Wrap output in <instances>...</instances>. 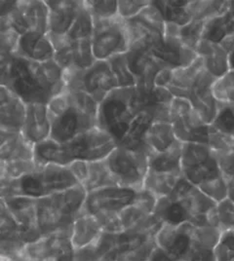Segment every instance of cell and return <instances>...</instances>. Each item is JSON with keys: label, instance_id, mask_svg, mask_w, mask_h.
Segmentation results:
<instances>
[{"label": "cell", "instance_id": "30bf717a", "mask_svg": "<svg viewBox=\"0 0 234 261\" xmlns=\"http://www.w3.org/2000/svg\"><path fill=\"white\" fill-rule=\"evenodd\" d=\"M66 90L88 94L99 103L118 87L109 61H96L85 69L65 70Z\"/></svg>", "mask_w": 234, "mask_h": 261}, {"label": "cell", "instance_id": "7a4b0ae2", "mask_svg": "<svg viewBox=\"0 0 234 261\" xmlns=\"http://www.w3.org/2000/svg\"><path fill=\"white\" fill-rule=\"evenodd\" d=\"M52 140L65 143L98 127L99 102L86 93L65 90L48 105Z\"/></svg>", "mask_w": 234, "mask_h": 261}, {"label": "cell", "instance_id": "ffe728a7", "mask_svg": "<svg viewBox=\"0 0 234 261\" xmlns=\"http://www.w3.org/2000/svg\"><path fill=\"white\" fill-rule=\"evenodd\" d=\"M55 61L64 70L88 68L96 62L91 40L64 44L57 49Z\"/></svg>", "mask_w": 234, "mask_h": 261}, {"label": "cell", "instance_id": "603a6c76", "mask_svg": "<svg viewBox=\"0 0 234 261\" xmlns=\"http://www.w3.org/2000/svg\"><path fill=\"white\" fill-rule=\"evenodd\" d=\"M34 144L22 134L0 130V161L34 160Z\"/></svg>", "mask_w": 234, "mask_h": 261}, {"label": "cell", "instance_id": "f546056e", "mask_svg": "<svg viewBox=\"0 0 234 261\" xmlns=\"http://www.w3.org/2000/svg\"><path fill=\"white\" fill-rule=\"evenodd\" d=\"M102 233L99 221L94 216L81 213L72 227L71 242L74 250H79L93 244Z\"/></svg>", "mask_w": 234, "mask_h": 261}, {"label": "cell", "instance_id": "7bdbcfd3", "mask_svg": "<svg viewBox=\"0 0 234 261\" xmlns=\"http://www.w3.org/2000/svg\"><path fill=\"white\" fill-rule=\"evenodd\" d=\"M112 73L116 78L118 87H135L137 84L136 78L128 65L126 54L117 55L109 60Z\"/></svg>", "mask_w": 234, "mask_h": 261}, {"label": "cell", "instance_id": "2e32d148", "mask_svg": "<svg viewBox=\"0 0 234 261\" xmlns=\"http://www.w3.org/2000/svg\"><path fill=\"white\" fill-rule=\"evenodd\" d=\"M194 225L185 222L178 225L163 223L155 236L156 245L163 249L173 261H188L192 249Z\"/></svg>", "mask_w": 234, "mask_h": 261}, {"label": "cell", "instance_id": "8d00e7d4", "mask_svg": "<svg viewBox=\"0 0 234 261\" xmlns=\"http://www.w3.org/2000/svg\"><path fill=\"white\" fill-rule=\"evenodd\" d=\"M231 8V1H189L188 9L192 20L208 21L222 16Z\"/></svg>", "mask_w": 234, "mask_h": 261}, {"label": "cell", "instance_id": "60d3db41", "mask_svg": "<svg viewBox=\"0 0 234 261\" xmlns=\"http://www.w3.org/2000/svg\"><path fill=\"white\" fill-rule=\"evenodd\" d=\"M34 160L37 167L48 164L61 165V143L48 139L44 142L34 144Z\"/></svg>", "mask_w": 234, "mask_h": 261}, {"label": "cell", "instance_id": "b9f144b4", "mask_svg": "<svg viewBox=\"0 0 234 261\" xmlns=\"http://www.w3.org/2000/svg\"><path fill=\"white\" fill-rule=\"evenodd\" d=\"M37 169L34 160L0 161V180L18 179L27 174H32Z\"/></svg>", "mask_w": 234, "mask_h": 261}, {"label": "cell", "instance_id": "9a60e30c", "mask_svg": "<svg viewBox=\"0 0 234 261\" xmlns=\"http://www.w3.org/2000/svg\"><path fill=\"white\" fill-rule=\"evenodd\" d=\"M75 250L71 237L51 234L29 243L25 247V260H74Z\"/></svg>", "mask_w": 234, "mask_h": 261}, {"label": "cell", "instance_id": "4fadbf2b", "mask_svg": "<svg viewBox=\"0 0 234 261\" xmlns=\"http://www.w3.org/2000/svg\"><path fill=\"white\" fill-rule=\"evenodd\" d=\"M179 29L180 27L176 23L165 22L162 41L155 45L150 51L161 69H176L189 66L198 57L195 51L180 41Z\"/></svg>", "mask_w": 234, "mask_h": 261}, {"label": "cell", "instance_id": "9c48e42d", "mask_svg": "<svg viewBox=\"0 0 234 261\" xmlns=\"http://www.w3.org/2000/svg\"><path fill=\"white\" fill-rule=\"evenodd\" d=\"M149 157L144 151L117 145L105 161L117 185L139 191L144 188Z\"/></svg>", "mask_w": 234, "mask_h": 261}, {"label": "cell", "instance_id": "91938a15", "mask_svg": "<svg viewBox=\"0 0 234 261\" xmlns=\"http://www.w3.org/2000/svg\"><path fill=\"white\" fill-rule=\"evenodd\" d=\"M228 198H229V199H231V200L234 202V184H229Z\"/></svg>", "mask_w": 234, "mask_h": 261}, {"label": "cell", "instance_id": "d6a6232c", "mask_svg": "<svg viewBox=\"0 0 234 261\" xmlns=\"http://www.w3.org/2000/svg\"><path fill=\"white\" fill-rule=\"evenodd\" d=\"M190 100L194 111L207 125L212 124L222 108L213 95L212 88L193 92L190 96Z\"/></svg>", "mask_w": 234, "mask_h": 261}, {"label": "cell", "instance_id": "4dcf8cb0", "mask_svg": "<svg viewBox=\"0 0 234 261\" xmlns=\"http://www.w3.org/2000/svg\"><path fill=\"white\" fill-rule=\"evenodd\" d=\"M173 125L168 122L154 121L146 133V143L152 153H162L179 143Z\"/></svg>", "mask_w": 234, "mask_h": 261}, {"label": "cell", "instance_id": "484cf974", "mask_svg": "<svg viewBox=\"0 0 234 261\" xmlns=\"http://www.w3.org/2000/svg\"><path fill=\"white\" fill-rule=\"evenodd\" d=\"M196 52L203 60L206 71L217 79L231 69L229 54L219 43L203 39Z\"/></svg>", "mask_w": 234, "mask_h": 261}, {"label": "cell", "instance_id": "d4e9b609", "mask_svg": "<svg viewBox=\"0 0 234 261\" xmlns=\"http://www.w3.org/2000/svg\"><path fill=\"white\" fill-rule=\"evenodd\" d=\"M203 60L198 56L197 59L189 66L179 67L172 70V79L167 88L174 97L190 99V95L196 87L199 74L204 70Z\"/></svg>", "mask_w": 234, "mask_h": 261}, {"label": "cell", "instance_id": "d590c367", "mask_svg": "<svg viewBox=\"0 0 234 261\" xmlns=\"http://www.w3.org/2000/svg\"><path fill=\"white\" fill-rule=\"evenodd\" d=\"M183 142L162 153H153L149 157L148 170L163 173L181 174L180 158H181Z\"/></svg>", "mask_w": 234, "mask_h": 261}, {"label": "cell", "instance_id": "ac0fdd59", "mask_svg": "<svg viewBox=\"0 0 234 261\" xmlns=\"http://www.w3.org/2000/svg\"><path fill=\"white\" fill-rule=\"evenodd\" d=\"M1 199L22 227L23 237L28 244L42 237L38 227L36 199L27 196H13Z\"/></svg>", "mask_w": 234, "mask_h": 261}, {"label": "cell", "instance_id": "680465c9", "mask_svg": "<svg viewBox=\"0 0 234 261\" xmlns=\"http://www.w3.org/2000/svg\"><path fill=\"white\" fill-rule=\"evenodd\" d=\"M219 44L228 54H231L234 51V34H230V35L224 37Z\"/></svg>", "mask_w": 234, "mask_h": 261}, {"label": "cell", "instance_id": "83f0119b", "mask_svg": "<svg viewBox=\"0 0 234 261\" xmlns=\"http://www.w3.org/2000/svg\"><path fill=\"white\" fill-rule=\"evenodd\" d=\"M125 23L130 42L129 51L150 52L151 49L163 39L162 33L147 27L136 17L133 19L125 20Z\"/></svg>", "mask_w": 234, "mask_h": 261}, {"label": "cell", "instance_id": "836d02e7", "mask_svg": "<svg viewBox=\"0 0 234 261\" xmlns=\"http://www.w3.org/2000/svg\"><path fill=\"white\" fill-rule=\"evenodd\" d=\"M183 174L147 171L144 182V189L149 191L157 199L168 196L176 188Z\"/></svg>", "mask_w": 234, "mask_h": 261}, {"label": "cell", "instance_id": "f6af8a7d", "mask_svg": "<svg viewBox=\"0 0 234 261\" xmlns=\"http://www.w3.org/2000/svg\"><path fill=\"white\" fill-rule=\"evenodd\" d=\"M85 4L93 22L109 20L118 16V1L86 0Z\"/></svg>", "mask_w": 234, "mask_h": 261}, {"label": "cell", "instance_id": "7dc6e473", "mask_svg": "<svg viewBox=\"0 0 234 261\" xmlns=\"http://www.w3.org/2000/svg\"><path fill=\"white\" fill-rule=\"evenodd\" d=\"M21 34L11 27L0 23V57L16 55Z\"/></svg>", "mask_w": 234, "mask_h": 261}, {"label": "cell", "instance_id": "94428289", "mask_svg": "<svg viewBox=\"0 0 234 261\" xmlns=\"http://www.w3.org/2000/svg\"><path fill=\"white\" fill-rule=\"evenodd\" d=\"M229 61H230V66L231 68H234V51L229 55Z\"/></svg>", "mask_w": 234, "mask_h": 261}, {"label": "cell", "instance_id": "6f0895ef", "mask_svg": "<svg viewBox=\"0 0 234 261\" xmlns=\"http://www.w3.org/2000/svg\"><path fill=\"white\" fill-rule=\"evenodd\" d=\"M152 260H168L172 261L170 255L163 249L156 246L155 249L152 251L149 261Z\"/></svg>", "mask_w": 234, "mask_h": 261}, {"label": "cell", "instance_id": "cb8c5ba5", "mask_svg": "<svg viewBox=\"0 0 234 261\" xmlns=\"http://www.w3.org/2000/svg\"><path fill=\"white\" fill-rule=\"evenodd\" d=\"M130 70L134 74L136 86L152 88L154 78L161 69L150 52L128 51L126 53Z\"/></svg>", "mask_w": 234, "mask_h": 261}, {"label": "cell", "instance_id": "e0dca14e", "mask_svg": "<svg viewBox=\"0 0 234 261\" xmlns=\"http://www.w3.org/2000/svg\"><path fill=\"white\" fill-rule=\"evenodd\" d=\"M49 7V33L52 43L62 40L71 29L77 18L84 1L81 0H55L45 1Z\"/></svg>", "mask_w": 234, "mask_h": 261}, {"label": "cell", "instance_id": "74e56055", "mask_svg": "<svg viewBox=\"0 0 234 261\" xmlns=\"http://www.w3.org/2000/svg\"><path fill=\"white\" fill-rule=\"evenodd\" d=\"M153 3L161 11L166 22L184 27L193 21L188 9L189 1H153Z\"/></svg>", "mask_w": 234, "mask_h": 261}, {"label": "cell", "instance_id": "4316f807", "mask_svg": "<svg viewBox=\"0 0 234 261\" xmlns=\"http://www.w3.org/2000/svg\"><path fill=\"white\" fill-rule=\"evenodd\" d=\"M172 125L179 142L208 144L209 125L202 121L194 109L186 116L175 120Z\"/></svg>", "mask_w": 234, "mask_h": 261}, {"label": "cell", "instance_id": "8992f818", "mask_svg": "<svg viewBox=\"0 0 234 261\" xmlns=\"http://www.w3.org/2000/svg\"><path fill=\"white\" fill-rule=\"evenodd\" d=\"M135 87L116 88L99 103L98 127L121 142L134 120Z\"/></svg>", "mask_w": 234, "mask_h": 261}, {"label": "cell", "instance_id": "db71d44e", "mask_svg": "<svg viewBox=\"0 0 234 261\" xmlns=\"http://www.w3.org/2000/svg\"><path fill=\"white\" fill-rule=\"evenodd\" d=\"M169 110L171 123H173L175 120L184 117L190 113L193 110V107L189 98L174 97L169 106Z\"/></svg>", "mask_w": 234, "mask_h": 261}, {"label": "cell", "instance_id": "11a10c76", "mask_svg": "<svg viewBox=\"0 0 234 261\" xmlns=\"http://www.w3.org/2000/svg\"><path fill=\"white\" fill-rule=\"evenodd\" d=\"M71 173L75 176L78 182L83 185V182L87 179L88 173H89V162L82 161V160H75L67 166Z\"/></svg>", "mask_w": 234, "mask_h": 261}, {"label": "cell", "instance_id": "f1b7e54d", "mask_svg": "<svg viewBox=\"0 0 234 261\" xmlns=\"http://www.w3.org/2000/svg\"><path fill=\"white\" fill-rule=\"evenodd\" d=\"M152 122L153 119L145 112L136 114L130 129L118 145L133 150L144 151L151 156L153 153L146 143V133Z\"/></svg>", "mask_w": 234, "mask_h": 261}, {"label": "cell", "instance_id": "e575fe53", "mask_svg": "<svg viewBox=\"0 0 234 261\" xmlns=\"http://www.w3.org/2000/svg\"><path fill=\"white\" fill-rule=\"evenodd\" d=\"M230 34H234L233 1H231L229 11L205 22L203 39L220 43L224 37Z\"/></svg>", "mask_w": 234, "mask_h": 261}, {"label": "cell", "instance_id": "c3c4849f", "mask_svg": "<svg viewBox=\"0 0 234 261\" xmlns=\"http://www.w3.org/2000/svg\"><path fill=\"white\" fill-rule=\"evenodd\" d=\"M136 18L156 32L164 34L166 21L161 11L154 5L153 1H150V3L140 12Z\"/></svg>", "mask_w": 234, "mask_h": 261}, {"label": "cell", "instance_id": "44dd1931", "mask_svg": "<svg viewBox=\"0 0 234 261\" xmlns=\"http://www.w3.org/2000/svg\"><path fill=\"white\" fill-rule=\"evenodd\" d=\"M52 121L47 105L29 103L22 134L29 142L36 144L51 138Z\"/></svg>", "mask_w": 234, "mask_h": 261}, {"label": "cell", "instance_id": "f5cc1de1", "mask_svg": "<svg viewBox=\"0 0 234 261\" xmlns=\"http://www.w3.org/2000/svg\"><path fill=\"white\" fill-rule=\"evenodd\" d=\"M150 1L147 0H124L118 1V16L123 20L133 19L146 7Z\"/></svg>", "mask_w": 234, "mask_h": 261}, {"label": "cell", "instance_id": "6da1fadb", "mask_svg": "<svg viewBox=\"0 0 234 261\" xmlns=\"http://www.w3.org/2000/svg\"><path fill=\"white\" fill-rule=\"evenodd\" d=\"M0 85L29 103L48 105L66 90L65 70L55 60L37 63L17 55L0 57Z\"/></svg>", "mask_w": 234, "mask_h": 261}, {"label": "cell", "instance_id": "277c9868", "mask_svg": "<svg viewBox=\"0 0 234 261\" xmlns=\"http://www.w3.org/2000/svg\"><path fill=\"white\" fill-rule=\"evenodd\" d=\"M216 205L197 186L183 177L172 193L157 199L154 215L162 223L195 225Z\"/></svg>", "mask_w": 234, "mask_h": 261}, {"label": "cell", "instance_id": "ab89813d", "mask_svg": "<svg viewBox=\"0 0 234 261\" xmlns=\"http://www.w3.org/2000/svg\"><path fill=\"white\" fill-rule=\"evenodd\" d=\"M212 92L221 107L234 109V68L216 80Z\"/></svg>", "mask_w": 234, "mask_h": 261}, {"label": "cell", "instance_id": "681fc988", "mask_svg": "<svg viewBox=\"0 0 234 261\" xmlns=\"http://www.w3.org/2000/svg\"><path fill=\"white\" fill-rule=\"evenodd\" d=\"M214 255L215 261H234V228L223 230Z\"/></svg>", "mask_w": 234, "mask_h": 261}, {"label": "cell", "instance_id": "5bb4252c", "mask_svg": "<svg viewBox=\"0 0 234 261\" xmlns=\"http://www.w3.org/2000/svg\"><path fill=\"white\" fill-rule=\"evenodd\" d=\"M22 227L0 199V257L3 260H25Z\"/></svg>", "mask_w": 234, "mask_h": 261}, {"label": "cell", "instance_id": "f35d334b", "mask_svg": "<svg viewBox=\"0 0 234 261\" xmlns=\"http://www.w3.org/2000/svg\"><path fill=\"white\" fill-rule=\"evenodd\" d=\"M87 192L107 186L117 185L112 177L111 171L105 160L89 162V173L87 179L81 185Z\"/></svg>", "mask_w": 234, "mask_h": 261}, {"label": "cell", "instance_id": "3957f363", "mask_svg": "<svg viewBox=\"0 0 234 261\" xmlns=\"http://www.w3.org/2000/svg\"><path fill=\"white\" fill-rule=\"evenodd\" d=\"M87 191L81 185L36 199L38 227L42 236L64 234L71 237L75 219L82 212Z\"/></svg>", "mask_w": 234, "mask_h": 261}, {"label": "cell", "instance_id": "5b68a950", "mask_svg": "<svg viewBox=\"0 0 234 261\" xmlns=\"http://www.w3.org/2000/svg\"><path fill=\"white\" fill-rule=\"evenodd\" d=\"M80 185L67 166L48 164L18 179L0 180L1 198L27 196L43 198Z\"/></svg>", "mask_w": 234, "mask_h": 261}, {"label": "cell", "instance_id": "9f6ffc18", "mask_svg": "<svg viewBox=\"0 0 234 261\" xmlns=\"http://www.w3.org/2000/svg\"><path fill=\"white\" fill-rule=\"evenodd\" d=\"M172 70L173 69H167V68L160 69L154 78V82H153L154 86L167 88L172 79Z\"/></svg>", "mask_w": 234, "mask_h": 261}, {"label": "cell", "instance_id": "52a82bcc", "mask_svg": "<svg viewBox=\"0 0 234 261\" xmlns=\"http://www.w3.org/2000/svg\"><path fill=\"white\" fill-rule=\"evenodd\" d=\"M49 15V7L42 0L0 1V23L21 35L30 32L48 34Z\"/></svg>", "mask_w": 234, "mask_h": 261}, {"label": "cell", "instance_id": "1f68e13d", "mask_svg": "<svg viewBox=\"0 0 234 261\" xmlns=\"http://www.w3.org/2000/svg\"><path fill=\"white\" fill-rule=\"evenodd\" d=\"M94 30V22L92 16L88 11L85 1L78 13L77 18L73 22L71 29L68 31L67 35L60 41L53 44L55 50L66 43H73L83 40H92Z\"/></svg>", "mask_w": 234, "mask_h": 261}, {"label": "cell", "instance_id": "f907efd6", "mask_svg": "<svg viewBox=\"0 0 234 261\" xmlns=\"http://www.w3.org/2000/svg\"><path fill=\"white\" fill-rule=\"evenodd\" d=\"M219 227L222 230L234 228V202L228 197L216 206Z\"/></svg>", "mask_w": 234, "mask_h": 261}, {"label": "cell", "instance_id": "8fae6325", "mask_svg": "<svg viewBox=\"0 0 234 261\" xmlns=\"http://www.w3.org/2000/svg\"><path fill=\"white\" fill-rule=\"evenodd\" d=\"M91 42L96 61H109L114 56L126 54L130 42L125 20L117 16L94 22Z\"/></svg>", "mask_w": 234, "mask_h": 261}, {"label": "cell", "instance_id": "bcb514c9", "mask_svg": "<svg viewBox=\"0 0 234 261\" xmlns=\"http://www.w3.org/2000/svg\"><path fill=\"white\" fill-rule=\"evenodd\" d=\"M201 191L217 204L228 197L229 185L223 174L197 186Z\"/></svg>", "mask_w": 234, "mask_h": 261}, {"label": "cell", "instance_id": "ba28073f", "mask_svg": "<svg viewBox=\"0 0 234 261\" xmlns=\"http://www.w3.org/2000/svg\"><path fill=\"white\" fill-rule=\"evenodd\" d=\"M117 147L112 136L99 127L84 132L74 139L61 143V165L68 166L72 161H100Z\"/></svg>", "mask_w": 234, "mask_h": 261}, {"label": "cell", "instance_id": "d6986e66", "mask_svg": "<svg viewBox=\"0 0 234 261\" xmlns=\"http://www.w3.org/2000/svg\"><path fill=\"white\" fill-rule=\"evenodd\" d=\"M28 105L9 88L0 85V130L22 132Z\"/></svg>", "mask_w": 234, "mask_h": 261}, {"label": "cell", "instance_id": "7c38bea8", "mask_svg": "<svg viewBox=\"0 0 234 261\" xmlns=\"http://www.w3.org/2000/svg\"><path fill=\"white\" fill-rule=\"evenodd\" d=\"M138 191L120 185H112L87 192L81 213L96 216L120 215L132 205Z\"/></svg>", "mask_w": 234, "mask_h": 261}, {"label": "cell", "instance_id": "7402d4cb", "mask_svg": "<svg viewBox=\"0 0 234 261\" xmlns=\"http://www.w3.org/2000/svg\"><path fill=\"white\" fill-rule=\"evenodd\" d=\"M16 55L33 62L45 63L55 60L56 50L48 34L30 32L21 35Z\"/></svg>", "mask_w": 234, "mask_h": 261}, {"label": "cell", "instance_id": "ee69618b", "mask_svg": "<svg viewBox=\"0 0 234 261\" xmlns=\"http://www.w3.org/2000/svg\"><path fill=\"white\" fill-rule=\"evenodd\" d=\"M206 21L193 20L190 23L180 27L179 39L184 45L189 47L193 51H197L201 41L203 40V33ZM197 53V52H196Z\"/></svg>", "mask_w": 234, "mask_h": 261}, {"label": "cell", "instance_id": "816d5d0a", "mask_svg": "<svg viewBox=\"0 0 234 261\" xmlns=\"http://www.w3.org/2000/svg\"><path fill=\"white\" fill-rule=\"evenodd\" d=\"M214 130L222 133H234V109L222 107L217 118L210 125Z\"/></svg>", "mask_w": 234, "mask_h": 261}]
</instances>
